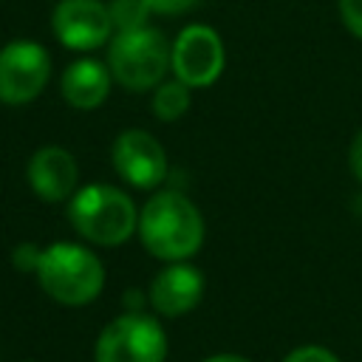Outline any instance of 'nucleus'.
Returning <instances> with one entry per match:
<instances>
[{"label":"nucleus","instance_id":"obj_1","mask_svg":"<svg viewBox=\"0 0 362 362\" xmlns=\"http://www.w3.org/2000/svg\"><path fill=\"white\" fill-rule=\"evenodd\" d=\"M139 238L144 249L167 263L192 257L204 243V218L178 189L156 192L139 212Z\"/></svg>","mask_w":362,"mask_h":362},{"label":"nucleus","instance_id":"obj_2","mask_svg":"<svg viewBox=\"0 0 362 362\" xmlns=\"http://www.w3.org/2000/svg\"><path fill=\"white\" fill-rule=\"evenodd\" d=\"M34 272L42 291L62 305H88L105 286L102 260L79 243H51L37 249Z\"/></svg>","mask_w":362,"mask_h":362},{"label":"nucleus","instance_id":"obj_3","mask_svg":"<svg viewBox=\"0 0 362 362\" xmlns=\"http://www.w3.org/2000/svg\"><path fill=\"white\" fill-rule=\"evenodd\" d=\"M68 218L71 226L96 246H119L139 226V212L130 195H124L110 184L79 187L71 195Z\"/></svg>","mask_w":362,"mask_h":362},{"label":"nucleus","instance_id":"obj_4","mask_svg":"<svg viewBox=\"0 0 362 362\" xmlns=\"http://www.w3.org/2000/svg\"><path fill=\"white\" fill-rule=\"evenodd\" d=\"M173 45L167 37L150 25L119 31L107 45V68L110 76L127 90H147L161 85L170 68Z\"/></svg>","mask_w":362,"mask_h":362},{"label":"nucleus","instance_id":"obj_5","mask_svg":"<svg viewBox=\"0 0 362 362\" xmlns=\"http://www.w3.org/2000/svg\"><path fill=\"white\" fill-rule=\"evenodd\" d=\"M93 356L96 362H164L167 334L147 314H122L102 328Z\"/></svg>","mask_w":362,"mask_h":362},{"label":"nucleus","instance_id":"obj_6","mask_svg":"<svg viewBox=\"0 0 362 362\" xmlns=\"http://www.w3.org/2000/svg\"><path fill=\"white\" fill-rule=\"evenodd\" d=\"M51 79V57L34 40H14L0 51V102L25 105Z\"/></svg>","mask_w":362,"mask_h":362},{"label":"nucleus","instance_id":"obj_7","mask_svg":"<svg viewBox=\"0 0 362 362\" xmlns=\"http://www.w3.org/2000/svg\"><path fill=\"white\" fill-rule=\"evenodd\" d=\"M223 62H226L223 42L218 31L209 25H187L173 42L170 68L175 79H181L189 88L212 85L221 76Z\"/></svg>","mask_w":362,"mask_h":362},{"label":"nucleus","instance_id":"obj_8","mask_svg":"<svg viewBox=\"0 0 362 362\" xmlns=\"http://www.w3.org/2000/svg\"><path fill=\"white\" fill-rule=\"evenodd\" d=\"M54 37L71 51H93L110 40L113 23L102 0H59L54 8Z\"/></svg>","mask_w":362,"mask_h":362},{"label":"nucleus","instance_id":"obj_9","mask_svg":"<svg viewBox=\"0 0 362 362\" xmlns=\"http://www.w3.org/2000/svg\"><path fill=\"white\" fill-rule=\"evenodd\" d=\"M113 167L127 184L153 189L167 178V153L147 130L130 127L113 141Z\"/></svg>","mask_w":362,"mask_h":362},{"label":"nucleus","instance_id":"obj_10","mask_svg":"<svg viewBox=\"0 0 362 362\" xmlns=\"http://www.w3.org/2000/svg\"><path fill=\"white\" fill-rule=\"evenodd\" d=\"M25 178H28V187L42 201L57 204L76 192L79 167H76V158L65 147H42L28 158Z\"/></svg>","mask_w":362,"mask_h":362},{"label":"nucleus","instance_id":"obj_11","mask_svg":"<svg viewBox=\"0 0 362 362\" xmlns=\"http://www.w3.org/2000/svg\"><path fill=\"white\" fill-rule=\"evenodd\" d=\"M204 294V277L195 266L187 263H170L161 269L150 286V303L164 317H181L192 311L201 303Z\"/></svg>","mask_w":362,"mask_h":362},{"label":"nucleus","instance_id":"obj_12","mask_svg":"<svg viewBox=\"0 0 362 362\" xmlns=\"http://www.w3.org/2000/svg\"><path fill=\"white\" fill-rule=\"evenodd\" d=\"M110 68L99 59H76L59 76V90L65 102L76 110L99 107L110 93Z\"/></svg>","mask_w":362,"mask_h":362},{"label":"nucleus","instance_id":"obj_13","mask_svg":"<svg viewBox=\"0 0 362 362\" xmlns=\"http://www.w3.org/2000/svg\"><path fill=\"white\" fill-rule=\"evenodd\" d=\"M189 85H184L181 79H173V82H161L156 85V93H153V113L156 119L161 122H175L187 113L192 96H189Z\"/></svg>","mask_w":362,"mask_h":362},{"label":"nucleus","instance_id":"obj_14","mask_svg":"<svg viewBox=\"0 0 362 362\" xmlns=\"http://www.w3.org/2000/svg\"><path fill=\"white\" fill-rule=\"evenodd\" d=\"M107 11H110V23H113V31H133V28H144L147 25V3L144 0H110L107 3Z\"/></svg>","mask_w":362,"mask_h":362},{"label":"nucleus","instance_id":"obj_15","mask_svg":"<svg viewBox=\"0 0 362 362\" xmlns=\"http://www.w3.org/2000/svg\"><path fill=\"white\" fill-rule=\"evenodd\" d=\"M283 362H339V359L322 345H303V348H294Z\"/></svg>","mask_w":362,"mask_h":362},{"label":"nucleus","instance_id":"obj_16","mask_svg":"<svg viewBox=\"0 0 362 362\" xmlns=\"http://www.w3.org/2000/svg\"><path fill=\"white\" fill-rule=\"evenodd\" d=\"M339 14L345 28L362 40V0H339Z\"/></svg>","mask_w":362,"mask_h":362},{"label":"nucleus","instance_id":"obj_17","mask_svg":"<svg viewBox=\"0 0 362 362\" xmlns=\"http://www.w3.org/2000/svg\"><path fill=\"white\" fill-rule=\"evenodd\" d=\"M144 3L156 14H184V11L195 8L201 0H144Z\"/></svg>","mask_w":362,"mask_h":362},{"label":"nucleus","instance_id":"obj_18","mask_svg":"<svg viewBox=\"0 0 362 362\" xmlns=\"http://www.w3.org/2000/svg\"><path fill=\"white\" fill-rule=\"evenodd\" d=\"M348 164H351V173L356 175V181H362V130H359V133L354 136V141H351Z\"/></svg>","mask_w":362,"mask_h":362},{"label":"nucleus","instance_id":"obj_19","mask_svg":"<svg viewBox=\"0 0 362 362\" xmlns=\"http://www.w3.org/2000/svg\"><path fill=\"white\" fill-rule=\"evenodd\" d=\"M206 362H252V359L238 356V354H218V356H209Z\"/></svg>","mask_w":362,"mask_h":362}]
</instances>
